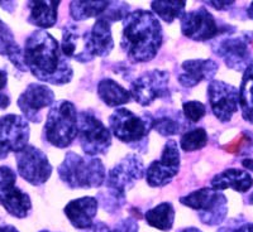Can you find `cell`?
Instances as JSON below:
<instances>
[{
	"mask_svg": "<svg viewBox=\"0 0 253 232\" xmlns=\"http://www.w3.org/2000/svg\"><path fill=\"white\" fill-rule=\"evenodd\" d=\"M23 57L32 75L43 82L65 85L74 76L71 65L60 51L58 42L44 31L33 32L27 38Z\"/></svg>",
	"mask_w": 253,
	"mask_h": 232,
	"instance_id": "cell-1",
	"label": "cell"
},
{
	"mask_svg": "<svg viewBox=\"0 0 253 232\" xmlns=\"http://www.w3.org/2000/svg\"><path fill=\"white\" fill-rule=\"evenodd\" d=\"M121 46L134 63L150 62L162 44V28L152 12L138 9L124 19Z\"/></svg>",
	"mask_w": 253,
	"mask_h": 232,
	"instance_id": "cell-2",
	"label": "cell"
},
{
	"mask_svg": "<svg viewBox=\"0 0 253 232\" xmlns=\"http://www.w3.org/2000/svg\"><path fill=\"white\" fill-rule=\"evenodd\" d=\"M144 174L141 157L129 154L114 166L107 174V191L100 192L99 198L104 211L114 213L126 203V192L132 188Z\"/></svg>",
	"mask_w": 253,
	"mask_h": 232,
	"instance_id": "cell-3",
	"label": "cell"
},
{
	"mask_svg": "<svg viewBox=\"0 0 253 232\" xmlns=\"http://www.w3.org/2000/svg\"><path fill=\"white\" fill-rule=\"evenodd\" d=\"M58 177L72 189L98 188L107 181V173L100 159L81 157L69 152L58 166Z\"/></svg>",
	"mask_w": 253,
	"mask_h": 232,
	"instance_id": "cell-4",
	"label": "cell"
},
{
	"mask_svg": "<svg viewBox=\"0 0 253 232\" xmlns=\"http://www.w3.org/2000/svg\"><path fill=\"white\" fill-rule=\"evenodd\" d=\"M79 115L70 101H58L49 110L44 125V135L51 145L66 148L79 134Z\"/></svg>",
	"mask_w": 253,
	"mask_h": 232,
	"instance_id": "cell-5",
	"label": "cell"
},
{
	"mask_svg": "<svg viewBox=\"0 0 253 232\" xmlns=\"http://www.w3.org/2000/svg\"><path fill=\"white\" fill-rule=\"evenodd\" d=\"M109 125L118 140L137 148L138 144L146 141L153 128V115L144 112L142 116H137L130 110L118 109L110 115Z\"/></svg>",
	"mask_w": 253,
	"mask_h": 232,
	"instance_id": "cell-6",
	"label": "cell"
},
{
	"mask_svg": "<svg viewBox=\"0 0 253 232\" xmlns=\"http://www.w3.org/2000/svg\"><path fill=\"white\" fill-rule=\"evenodd\" d=\"M184 206L195 209L199 220L208 226L220 225L228 213V199L223 193L213 188H200L180 198Z\"/></svg>",
	"mask_w": 253,
	"mask_h": 232,
	"instance_id": "cell-7",
	"label": "cell"
},
{
	"mask_svg": "<svg viewBox=\"0 0 253 232\" xmlns=\"http://www.w3.org/2000/svg\"><path fill=\"white\" fill-rule=\"evenodd\" d=\"M79 139L84 153L89 157L107 154L112 144L109 129L91 112L79 115Z\"/></svg>",
	"mask_w": 253,
	"mask_h": 232,
	"instance_id": "cell-8",
	"label": "cell"
},
{
	"mask_svg": "<svg viewBox=\"0 0 253 232\" xmlns=\"http://www.w3.org/2000/svg\"><path fill=\"white\" fill-rule=\"evenodd\" d=\"M17 174L9 166H0V204L9 215L24 218L32 209L31 198L17 186Z\"/></svg>",
	"mask_w": 253,
	"mask_h": 232,
	"instance_id": "cell-9",
	"label": "cell"
},
{
	"mask_svg": "<svg viewBox=\"0 0 253 232\" xmlns=\"http://www.w3.org/2000/svg\"><path fill=\"white\" fill-rule=\"evenodd\" d=\"M17 169L24 181L33 186L46 183L51 177L52 166L42 150L33 145H27L15 154Z\"/></svg>",
	"mask_w": 253,
	"mask_h": 232,
	"instance_id": "cell-10",
	"label": "cell"
},
{
	"mask_svg": "<svg viewBox=\"0 0 253 232\" xmlns=\"http://www.w3.org/2000/svg\"><path fill=\"white\" fill-rule=\"evenodd\" d=\"M29 125L19 115L9 114L0 119V161L10 152L15 154L28 145Z\"/></svg>",
	"mask_w": 253,
	"mask_h": 232,
	"instance_id": "cell-11",
	"label": "cell"
},
{
	"mask_svg": "<svg viewBox=\"0 0 253 232\" xmlns=\"http://www.w3.org/2000/svg\"><path fill=\"white\" fill-rule=\"evenodd\" d=\"M169 72L153 69L138 77L130 86V96L139 105L147 106L157 99L169 96Z\"/></svg>",
	"mask_w": 253,
	"mask_h": 232,
	"instance_id": "cell-12",
	"label": "cell"
},
{
	"mask_svg": "<svg viewBox=\"0 0 253 232\" xmlns=\"http://www.w3.org/2000/svg\"><path fill=\"white\" fill-rule=\"evenodd\" d=\"M228 29H229V26H218L215 18L203 6L198 10L186 13L181 18L182 34L196 42H205L208 39H211L221 33H225Z\"/></svg>",
	"mask_w": 253,
	"mask_h": 232,
	"instance_id": "cell-13",
	"label": "cell"
},
{
	"mask_svg": "<svg viewBox=\"0 0 253 232\" xmlns=\"http://www.w3.org/2000/svg\"><path fill=\"white\" fill-rule=\"evenodd\" d=\"M180 169V152L175 140H169L161 159L155 161L146 170V181L151 187H164L170 183Z\"/></svg>",
	"mask_w": 253,
	"mask_h": 232,
	"instance_id": "cell-14",
	"label": "cell"
},
{
	"mask_svg": "<svg viewBox=\"0 0 253 232\" xmlns=\"http://www.w3.org/2000/svg\"><path fill=\"white\" fill-rule=\"evenodd\" d=\"M208 99L215 118L227 123L238 110L239 91L223 81H211L208 86Z\"/></svg>",
	"mask_w": 253,
	"mask_h": 232,
	"instance_id": "cell-15",
	"label": "cell"
},
{
	"mask_svg": "<svg viewBox=\"0 0 253 232\" xmlns=\"http://www.w3.org/2000/svg\"><path fill=\"white\" fill-rule=\"evenodd\" d=\"M17 103L24 116L32 123L37 124L42 120L41 110L55 103V94L46 85L31 83L22 92Z\"/></svg>",
	"mask_w": 253,
	"mask_h": 232,
	"instance_id": "cell-16",
	"label": "cell"
},
{
	"mask_svg": "<svg viewBox=\"0 0 253 232\" xmlns=\"http://www.w3.org/2000/svg\"><path fill=\"white\" fill-rule=\"evenodd\" d=\"M61 51L66 57L74 58L78 62H90L95 58L92 51L90 32L79 26H67L62 31Z\"/></svg>",
	"mask_w": 253,
	"mask_h": 232,
	"instance_id": "cell-17",
	"label": "cell"
},
{
	"mask_svg": "<svg viewBox=\"0 0 253 232\" xmlns=\"http://www.w3.org/2000/svg\"><path fill=\"white\" fill-rule=\"evenodd\" d=\"M214 52L223 58L227 67L234 71H247L252 63V55L248 48V40L243 37H230L220 39L213 46Z\"/></svg>",
	"mask_w": 253,
	"mask_h": 232,
	"instance_id": "cell-18",
	"label": "cell"
},
{
	"mask_svg": "<svg viewBox=\"0 0 253 232\" xmlns=\"http://www.w3.org/2000/svg\"><path fill=\"white\" fill-rule=\"evenodd\" d=\"M219 65L213 60H190L181 65L177 76L178 82L185 87H194L202 81H209L215 76Z\"/></svg>",
	"mask_w": 253,
	"mask_h": 232,
	"instance_id": "cell-19",
	"label": "cell"
},
{
	"mask_svg": "<svg viewBox=\"0 0 253 232\" xmlns=\"http://www.w3.org/2000/svg\"><path fill=\"white\" fill-rule=\"evenodd\" d=\"M63 211L75 229L87 230L95 224L94 218L98 212V199L94 197L78 198L67 203Z\"/></svg>",
	"mask_w": 253,
	"mask_h": 232,
	"instance_id": "cell-20",
	"label": "cell"
},
{
	"mask_svg": "<svg viewBox=\"0 0 253 232\" xmlns=\"http://www.w3.org/2000/svg\"><path fill=\"white\" fill-rule=\"evenodd\" d=\"M253 186V178L246 170L230 169L219 173L211 179V188L215 191H223V189L232 188L236 192L246 193L248 192Z\"/></svg>",
	"mask_w": 253,
	"mask_h": 232,
	"instance_id": "cell-21",
	"label": "cell"
},
{
	"mask_svg": "<svg viewBox=\"0 0 253 232\" xmlns=\"http://www.w3.org/2000/svg\"><path fill=\"white\" fill-rule=\"evenodd\" d=\"M60 1H31L28 22L40 28H51L57 22V9Z\"/></svg>",
	"mask_w": 253,
	"mask_h": 232,
	"instance_id": "cell-22",
	"label": "cell"
},
{
	"mask_svg": "<svg viewBox=\"0 0 253 232\" xmlns=\"http://www.w3.org/2000/svg\"><path fill=\"white\" fill-rule=\"evenodd\" d=\"M90 39H91L92 51L95 57H107L113 51L114 42H113L112 32H110V23L104 18L99 17L95 22L91 32H90Z\"/></svg>",
	"mask_w": 253,
	"mask_h": 232,
	"instance_id": "cell-23",
	"label": "cell"
},
{
	"mask_svg": "<svg viewBox=\"0 0 253 232\" xmlns=\"http://www.w3.org/2000/svg\"><path fill=\"white\" fill-rule=\"evenodd\" d=\"M0 55L5 56L10 60V62L14 65L20 71H26V63H24L23 52L15 42V38L13 35L12 31L9 27L0 19Z\"/></svg>",
	"mask_w": 253,
	"mask_h": 232,
	"instance_id": "cell-24",
	"label": "cell"
},
{
	"mask_svg": "<svg viewBox=\"0 0 253 232\" xmlns=\"http://www.w3.org/2000/svg\"><path fill=\"white\" fill-rule=\"evenodd\" d=\"M98 95L105 105L112 107L128 103L130 100V92L110 78H104L98 83Z\"/></svg>",
	"mask_w": 253,
	"mask_h": 232,
	"instance_id": "cell-25",
	"label": "cell"
},
{
	"mask_svg": "<svg viewBox=\"0 0 253 232\" xmlns=\"http://www.w3.org/2000/svg\"><path fill=\"white\" fill-rule=\"evenodd\" d=\"M184 118L175 110H161L156 116H153V129L162 136L177 134L184 129Z\"/></svg>",
	"mask_w": 253,
	"mask_h": 232,
	"instance_id": "cell-26",
	"label": "cell"
},
{
	"mask_svg": "<svg viewBox=\"0 0 253 232\" xmlns=\"http://www.w3.org/2000/svg\"><path fill=\"white\" fill-rule=\"evenodd\" d=\"M144 218L150 226L161 231H170L175 222V209L171 203L164 202L147 211Z\"/></svg>",
	"mask_w": 253,
	"mask_h": 232,
	"instance_id": "cell-27",
	"label": "cell"
},
{
	"mask_svg": "<svg viewBox=\"0 0 253 232\" xmlns=\"http://www.w3.org/2000/svg\"><path fill=\"white\" fill-rule=\"evenodd\" d=\"M109 5L110 1H72L70 4V14L72 19L79 22L103 15Z\"/></svg>",
	"mask_w": 253,
	"mask_h": 232,
	"instance_id": "cell-28",
	"label": "cell"
},
{
	"mask_svg": "<svg viewBox=\"0 0 253 232\" xmlns=\"http://www.w3.org/2000/svg\"><path fill=\"white\" fill-rule=\"evenodd\" d=\"M239 106L243 119L253 124V73L250 68L245 72L239 89Z\"/></svg>",
	"mask_w": 253,
	"mask_h": 232,
	"instance_id": "cell-29",
	"label": "cell"
},
{
	"mask_svg": "<svg viewBox=\"0 0 253 232\" xmlns=\"http://www.w3.org/2000/svg\"><path fill=\"white\" fill-rule=\"evenodd\" d=\"M151 8L158 17L164 19L166 23H172L176 18L182 17L186 8L185 1H152Z\"/></svg>",
	"mask_w": 253,
	"mask_h": 232,
	"instance_id": "cell-30",
	"label": "cell"
},
{
	"mask_svg": "<svg viewBox=\"0 0 253 232\" xmlns=\"http://www.w3.org/2000/svg\"><path fill=\"white\" fill-rule=\"evenodd\" d=\"M208 143V134L203 128L190 130L181 136L180 145L184 152H194L202 149Z\"/></svg>",
	"mask_w": 253,
	"mask_h": 232,
	"instance_id": "cell-31",
	"label": "cell"
},
{
	"mask_svg": "<svg viewBox=\"0 0 253 232\" xmlns=\"http://www.w3.org/2000/svg\"><path fill=\"white\" fill-rule=\"evenodd\" d=\"M128 10H129V5L126 3H123V1H110V5L107 9V12L104 13L103 15H100V17L108 20L109 23H113V22L126 19V15L129 14Z\"/></svg>",
	"mask_w": 253,
	"mask_h": 232,
	"instance_id": "cell-32",
	"label": "cell"
},
{
	"mask_svg": "<svg viewBox=\"0 0 253 232\" xmlns=\"http://www.w3.org/2000/svg\"><path fill=\"white\" fill-rule=\"evenodd\" d=\"M182 109H184L185 118L191 124L198 123L199 120H202L205 116V114H207V107L200 101H189V102H185L182 105Z\"/></svg>",
	"mask_w": 253,
	"mask_h": 232,
	"instance_id": "cell-33",
	"label": "cell"
},
{
	"mask_svg": "<svg viewBox=\"0 0 253 232\" xmlns=\"http://www.w3.org/2000/svg\"><path fill=\"white\" fill-rule=\"evenodd\" d=\"M250 144V135H248L247 133H241L236 139H233L230 143L225 144V145L223 146V149H224L225 152L230 153V154H241Z\"/></svg>",
	"mask_w": 253,
	"mask_h": 232,
	"instance_id": "cell-34",
	"label": "cell"
},
{
	"mask_svg": "<svg viewBox=\"0 0 253 232\" xmlns=\"http://www.w3.org/2000/svg\"><path fill=\"white\" fill-rule=\"evenodd\" d=\"M218 232H253V224L242 218H234L230 220L225 226L220 227Z\"/></svg>",
	"mask_w": 253,
	"mask_h": 232,
	"instance_id": "cell-35",
	"label": "cell"
},
{
	"mask_svg": "<svg viewBox=\"0 0 253 232\" xmlns=\"http://www.w3.org/2000/svg\"><path fill=\"white\" fill-rule=\"evenodd\" d=\"M110 232H138V224L134 218L126 217L119 221Z\"/></svg>",
	"mask_w": 253,
	"mask_h": 232,
	"instance_id": "cell-36",
	"label": "cell"
},
{
	"mask_svg": "<svg viewBox=\"0 0 253 232\" xmlns=\"http://www.w3.org/2000/svg\"><path fill=\"white\" fill-rule=\"evenodd\" d=\"M207 4L210 6H213L216 10H225L230 5H233L234 1H215V0H211V1H207Z\"/></svg>",
	"mask_w": 253,
	"mask_h": 232,
	"instance_id": "cell-37",
	"label": "cell"
},
{
	"mask_svg": "<svg viewBox=\"0 0 253 232\" xmlns=\"http://www.w3.org/2000/svg\"><path fill=\"white\" fill-rule=\"evenodd\" d=\"M84 232H110V230L104 222H100V221H99V222H95L90 229L85 230Z\"/></svg>",
	"mask_w": 253,
	"mask_h": 232,
	"instance_id": "cell-38",
	"label": "cell"
},
{
	"mask_svg": "<svg viewBox=\"0 0 253 232\" xmlns=\"http://www.w3.org/2000/svg\"><path fill=\"white\" fill-rule=\"evenodd\" d=\"M10 105V99H9L8 95L5 94H0V110H4Z\"/></svg>",
	"mask_w": 253,
	"mask_h": 232,
	"instance_id": "cell-39",
	"label": "cell"
},
{
	"mask_svg": "<svg viewBox=\"0 0 253 232\" xmlns=\"http://www.w3.org/2000/svg\"><path fill=\"white\" fill-rule=\"evenodd\" d=\"M6 82H8V75L5 71L0 69V94L6 87Z\"/></svg>",
	"mask_w": 253,
	"mask_h": 232,
	"instance_id": "cell-40",
	"label": "cell"
},
{
	"mask_svg": "<svg viewBox=\"0 0 253 232\" xmlns=\"http://www.w3.org/2000/svg\"><path fill=\"white\" fill-rule=\"evenodd\" d=\"M0 232H19L12 225H6L4 222H0Z\"/></svg>",
	"mask_w": 253,
	"mask_h": 232,
	"instance_id": "cell-41",
	"label": "cell"
},
{
	"mask_svg": "<svg viewBox=\"0 0 253 232\" xmlns=\"http://www.w3.org/2000/svg\"><path fill=\"white\" fill-rule=\"evenodd\" d=\"M243 166H246L247 169L253 170V161H251V159H245V161H243Z\"/></svg>",
	"mask_w": 253,
	"mask_h": 232,
	"instance_id": "cell-42",
	"label": "cell"
},
{
	"mask_svg": "<svg viewBox=\"0 0 253 232\" xmlns=\"http://www.w3.org/2000/svg\"><path fill=\"white\" fill-rule=\"evenodd\" d=\"M178 232H202L199 229H196V227H187V229H182L181 231Z\"/></svg>",
	"mask_w": 253,
	"mask_h": 232,
	"instance_id": "cell-43",
	"label": "cell"
},
{
	"mask_svg": "<svg viewBox=\"0 0 253 232\" xmlns=\"http://www.w3.org/2000/svg\"><path fill=\"white\" fill-rule=\"evenodd\" d=\"M247 14H248V17H250L251 19L253 20V3H251V4H250V6H248Z\"/></svg>",
	"mask_w": 253,
	"mask_h": 232,
	"instance_id": "cell-44",
	"label": "cell"
},
{
	"mask_svg": "<svg viewBox=\"0 0 253 232\" xmlns=\"http://www.w3.org/2000/svg\"><path fill=\"white\" fill-rule=\"evenodd\" d=\"M248 202H250L251 204H253V193L250 196V197H248Z\"/></svg>",
	"mask_w": 253,
	"mask_h": 232,
	"instance_id": "cell-45",
	"label": "cell"
},
{
	"mask_svg": "<svg viewBox=\"0 0 253 232\" xmlns=\"http://www.w3.org/2000/svg\"><path fill=\"white\" fill-rule=\"evenodd\" d=\"M248 68H250V69H251V72H252V73H253V65H251V66L248 67Z\"/></svg>",
	"mask_w": 253,
	"mask_h": 232,
	"instance_id": "cell-46",
	"label": "cell"
},
{
	"mask_svg": "<svg viewBox=\"0 0 253 232\" xmlns=\"http://www.w3.org/2000/svg\"><path fill=\"white\" fill-rule=\"evenodd\" d=\"M41 232H49V231H41Z\"/></svg>",
	"mask_w": 253,
	"mask_h": 232,
	"instance_id": "cell-47",
	"label": "cell"
},
{
	"mask_svg": "<svg viewBox=\"0 0 253 232\" xmlns=\"http://www.w3.org/2000/svg\"><path fill=\"white\" fill-rule=\"evenodd\" d=\"M252 43H253V40H252Z\"/></svg>",
	"mask_w": 253,
	"mask_h": 232,
	"instance_id": "cell-48",
	"label": "cell"
}]
</instances>
